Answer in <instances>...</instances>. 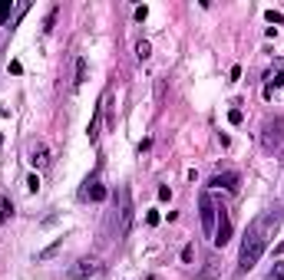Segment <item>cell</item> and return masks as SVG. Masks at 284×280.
Listing matches in <instances>:
<instances>
[{
    "instance_id": "obj_23",
    "label": "cell",
    "mask_w": 284,
    "mask_h": 280,
    "mask_svg": "<svg viewBox=\"0 0 284 280\" xmlns=\"http://www.w3.org/2000/svg\"><path fill=\"white\" fill-rule=\"evenodd\" d=\"M274 254H284V241L278 244V247H274Z\"/></svg>"
},
{
    "instance_id": "obj_13",
    "label": "cell",
    "mask_w": 284,
    "mask_h": 280,
    "mask_svg": "<svg viewBox=\"0 0 284 280\" xmlns=\"http://www.w3.org/2000/svg\"><path fill=\"white\" fill-rule=\"evenodd\" d=\"M86 79V60H76V86Z\"/></svg>"
},
{
    "instance_id": "obj_12",
    "label": "cell",
    "mask_w": 284,
    "mask_h": 280,
    "mask_svg": "<svg viewBox=\"0 0 284 280\" xmlns=\"http://www.w3.org/2000/svg\"><path fill=\"white\" fill-rule=\"evenodd\" d=\"M99 116H102V106H96V119H93V125H89V142H96V135H99Z\"/></svg>"
},
{
    "instance_id": "obj_7",
    "label": "cell",
    "mask_w": 284,
    "mask_h": 280,
    "mask_svg": "<svg viewBox=\"0 0 284 280\" xmlns=\"http://www.w3.org/2000/svg\"><path fill=\"white\" fill-rule=\"evenodd\" d=\"M30 162H33V168H46L50 165V149H46V142H33Z\"/></svg>"
},
{
    "instance_id": "obj_22",
    "label": "cell",
    "mask_w": 284,
    "mask_h": 280,
    "mask_svg": "<svg viewBox=\"0 0 284 280\" xmlns=\"http://www.w3.org/2000/svg\"><path fill=\"white\" fill-rule=\"evenodd\" d=\"M145 224H159V211H149V214H145Z\"/></svg>"
},
{
    "instance_id": "obj_14",
    "label": "cell",
    "mask_w": 284,
    "mask_h": 280,
    "mask_svg": "<svg viewBox=\"0 0 284 280\" xmlns=\"http://www.w3.org/2000/svg\"><path fill=\"white\" fill-rule=\"evenodd\" d=\"M136 53H139V60H149V53H152V46H149V43H145V40H142V43H139V46H136Z\"/></svg>"
},
{
    "instance_id": "obj_3",
    "label": "cell",
    "mask_w": 284,
    "mask_h": 280,
    "mask_svg": "<svg viewBox=\"0 0 284 280\" xmlns=\"http://www.w3.org/2000/svg\"><path fill=\"white\" fill-rule=\"evenodd\" d=\"M261 142H265V149H274V152L284 149V119H268Z\"/></svg>"
},
{
    "instance_id": "obj_5",
    "label": "cell",
    "mask_w": 284,
    "mask_h": 280,
    "mask_svg": "<svg viewBox=\"0 0 284 280\" xmlns=\"http://www.w3.org/2000/svg\"><path fill=\"white\" fill-rule=\"evenodd\" d=\"M198 208H202V224H205V231H212V228H215V214H218V208H215V201H212L209 191L198 194Z\"/></svg>"
},
{
    "instance_id": "obj_1",
    "label": "cell",
    "mask_w": 284,
    "mask_h": 280,
    "mask_svg": "<svg viewBox=\"0 0 284 280\" xmlns=\"http://www.w3.org/2000/svg\"><path fill=\"white\" fill-rule=\"evenodd\" d=\"M271 221L278 224V218H274V214H265V218H258V221L251 224V231H248L245 244H241V257H238L241 270H251L254 264L261 261V254H265V244H268V237H265V228H268Z\"/></svg>"
},
{
    "instance_id": "obj_16",
    "label": "cell",
    "mask_w": 284,
    "mask_h": 280,
    "mask_svg": "<svg viewBox=\"0 0 284 280\" xmlns=\"http://www.w3.org/2000/svg\"><path fill=\"white\" fill-rule=\"evenodd\" d=\"M265 17H268V23H284V13H274V10H268Z\"/></svg>"
},
{
    "instance_id": "obj_15",
    "label": "cell",
    "mask_w": 284,
    "mask_h": 280,
    "mask_svg": "<svg viewBox=\"0 0 284 280\" xmlns=\"http://www.w3.org/2000/svg\"><path fill=\"white\" fill-rule=\"evenodd\" d=\"M241 119H245V116H241V109H231V112H228V122H231V125H241Z\"/></svg>"
},
{
    "instance_id": "obj_11",
    "label": "cell",
    "mask_w": 284,
    "mask_h": 280,
    "mask_svg": "<svg viewBox=\"0 0 284 280\" xmlns=\"http://www.w3.org/2000/svg\"><path fill=\"white\" fill-rule=\"evenodd\" d=\"M13 13V0H0V23H7Z\"/></svg>"
},
{
    "instance_id": "obj_17",
    "label": "cell",
    "mask_w": 284,
    "mask_h": 280,
    "mask_svg": "<svg viewBox=\"0 0 284 280\" xmlns=\"http://www.w3.org/2000/svg\"><path fill=\"white\" fill-rule=\"evenodd\" d=\"M57 250H60V241H57V244H50V247H46L43 254H40V261H46V257H53V254H57Z\"/></svg>"
},
{
    "instance_id": "obj_10",
    "label": "cell",
    "mask_w": 284,
    "mask_h": 280,
    "mask_svg": "<svg viewBox=\"0 0 284 280\" xmlns=\"http://www.w3.org/2000/svg\"><path fill=\"white\" fill-rule=\"evenodd\" d=\"M10 214H13V201H10V194H4V198H0V224H7Z\"/></svg>"
},
{
    "instance_id": "obj_18",
    "label": "cell",
    "mask_w": 284,
    "mask_h": 280,
    "mask_svg": "<svg viewBox=\"0 0 284 280\" xmlns=\"http://www.w3.org/2000/svg\"><path fill=\"white\" fill-rule=\"evenodd\" d=\"M271 280H284V261H278V267H274V274H271Z\"/></svg>"
},
{
    "instance_id": "obj_8",
    "label": "cell",
    "mask_w": 284,
    "mask_h": 280,
    "mask_svg": "<svg viewBox=\"0 0 284 280\" xmlns=\"http://www.w3.org/2000/svg\"><path fill=\"white\" fill-rule=\"evenodd\" d=\"M93 274H96V264H93V261H80V264L73 267V277H76V280H80V277H93Z\"/></svg>"
},
{
    "instance_id": "obj_6",
    "label": "cell",
    "mask_w": 284,
    "mask_h": 280,
    "mask_svg": "<svg viewBox=\"0 0 284 280\" xmlns=\"http://www.w3.org/2000/svg\"><path fill=\"white\" fill-rule=\"evenodd\" d=\"M212 188H225V191H238V175L235 172H218V175H212V181H209Z\"/></svg>"
},
{
    "instance_id": "obj_20",
    "label": "cell",
    "mask_w": 284,
    "mask_h": 280,
    "mask_svg": "<svg viewBox=\"0 0 284 280\" xmlns=\"http://www.w3.org/2000/svg\"><path fill=\"white\" fill-rule=\"evenodd\" d=\"M159 198L169 201V198H172V188H169V185H162V188H159Z\"/></svg>"
},
{
    "instance_id": "obj_9",
    "label": "cell",
    "mask_w": 284,
    "mask_h": 280,
    "mask_svg": "<svg viewBox=\"0 0 284 280\" xmlns=\"http://www.w3.org/2000/svg\"><path fill=\"white\" fill-rule=\"evenodd\" d=\"M86 185H89V188H86V194H89L93 201H102V198H106V188H102L96 178H93V181H86Z\"/></svg>"
},
{
    "instance_id": "obj_4",
    "label": "cell",
    "mask_w": 284,
    "mask_h": 280,
    "mask_svg": "<svg viewBox=\"0 0 284 280\" xmlns=\"http://www.w3.org/2000/svg\"><path fill=\"white\" fill-rule=\"evenodd\" d=\"M228 241H231V218H228L225 208H218V214H215V247H225Z\"/></svg>"
},
{
    "instance_id": "obj_2",
    "label": "cell",
    "mask_w": 284,
    "mask_h": 280,
    "mask_svg": "<svg viewBox=\"0 0 284 280\" xmlns=\"http://www.w3.org/2000/svg\"><path fill=\"white\" fill-rule=\"evenodd\" d=\"M129 231H133V191L122 185L119 188V228H116V234L129 237Z\"/></svg>"
},
{
    "instance_id": "obj_19",
    "label": "cell",
    "mask_w": 284,
    "mask_h": 280,
    "mask_svg": "<svg viewBox=\"0 0 284 280\" xmlns=\"http://www.w3.org/2000/svg\"><path fill=\"white\" fill-rule=\"evenodd\" d=\"M27 188H30V191H37V188H40V178H37V175H30V178H27Z\"/></svg>"
},
{
    "instance_id": "obj_24",
    "label": "cell",
    "mask_w": 284,
    "mask_h": 280,
    "mask_svg": "<svg viewBox=\"0 0 284 280\" xmlns=\"http://www.w3.org/2000/svg\"><path fill=\"white\" fill-rule=\"evenodd\" d=\"M0 149H4V132H0Z\"/></svg>"
},
{
    "instance_id": "obj_21",
    "label": "cell",
    "mask_w": 284,
    "mask_h": 280,
    "mask_svg": "<svg viewBox=\"0 0 284 280\" xmlns=\"http://www.w3.org/2000/svg\"><path fill=\"white\" fill-rule=\"evenodd\" d=\"M281 82H284V69H278V73L271 76V86H281Z\"/></svg>"
}]
</instances>
